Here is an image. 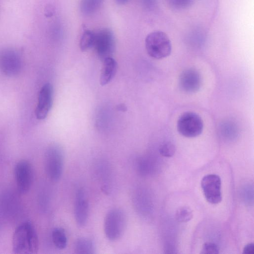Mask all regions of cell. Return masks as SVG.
Instances as JSON below:
<instances>
[{
	"label": "cell",
	"mask_w": 254,
	"mask_h": 254,
	"mask_svg": "<svg viewBox=\"0 0 254 254\" xmlns=\"http://www.w3.org/2000/svg\"><path fill=\"white\" fill-rule=\"evenodd\" d=\"M12 250L17 254H36L39 250V239L33 224L23 222L15 230L12 237Z\"/></svg>",
	"instance_id": "obj_1"
},
{
	"label": "cell",
	"mask_w": 254,
	"mask_h": 254,
	"mask_svg": "<svg viewBox=\"0 0 254 254\" xmlns=\"http://www.w3.org/2000/svg\"><path fill=\"white\" fill-rule=\"evenodd\" d=\"M147 54L155 59H162L168 57L172 51L171 41L163 31L156 30L148 34L145 40Z\"/></svg>",
	"instance_id": "obj_2"
},
{
	"label": "cell",
	"mask_w": 254,
	"mask_h": 254,
	"mask_svg": "<svg viewBox=\"0 0 254 254\" xmlns=\"http://www.w3.org/2000/svg\"><path fill=\"white\" fill-rule=\"evenodd\" d=\"M44 164L49 178L53 181L59 180L64 165V153L60 145L53 144L48 147L45 153Z\"/></svg>",
	"instance_id": "obj_3"
},
{
	"label": "cell",
	"mask_w": 254,
	"mask_h": 254,
	"mask_svg": "<svg viewBox=\"0 0 254 254\" xmlns=\"http://www.w3.org/2000/svg\"><path fill=\"white\" fill-rule=\"evenodd\" d=\"M127 223L125 212L119 208L110 210L105 217L104 231L107 238L110 241L119 239L123 234Z\"/></svg>",
	"instance_id": "obj_4"
},
{
	"label": "cell",
	"mask_w": 254,
	"mask_h": 254,
	"mask_svg": "<svg viewBox=\"0 0 254 254\" xmlns=\"http://www.w3.org/2000/svg\"><path fill=\"white\" fill-rule=\"evenodd\" d=\"M177 128L182 135L188 138L199 136L203 129V123L201 117L193 112H186L179 118Z\"/></svg>",
	"instance_id": "obj_5"
},
{
	"label": "cell",
	"mask_w": 254,
	"mask_h": 254,
	"mask_svg": "<svg viewBox=\"0 0 254 254\" xmlns=\"http://www.w3.org/2000/svg\"><path fill=\"white\" fill-rule=\"evenodd\" d=\"M22 68V60L18 52L12 49L0 51V71L8 76L18 74Z\"/></svg>",
	"instance_id": "obj_6"
},
{
	"label": "cell",
	"mask_w": 254,
	"mask_h": 254,
	"mask_svg": "<svg viewBox=\"0 0 254 254\" xmlns=\"http://www.w3.org/2000/svg\"><path fill=\"white\" fill-rule=\"evenodd\" d=\"M14 176L19 193H26L30 190L33 180V170L31 163L26 160L18 161L14 168Z\"/></svg>",
	"instance_id": "obj_7"
},
{
	"label": "cell",
	"mask_w": 254,
	"mask_h": 254,
	"mask_svg": "<svg viewBox=\"0 0 254 254\" xmlns=\"http://www.w3.org/2000/svg\"><path fill=\"white\" fill-rule=\"evenodd\" d=\"M201 187L208 202L215 204L221 201V180L218 175L208 174L204 176L201 181Z\"/></svg>",
	"instance_id": "obj_8"
},
{
	"label": "cell",
	"mask_w": 254,
	"mask_h": 254,
	"mask_svg": "<svg viewBox=\"0 0 254 254\" xmlns=\"http://www.w3.org/2000/svg\"><path fill=\"white\" fill-rule=\"evenodd\" d=\"M115 46L113 33L108 29H103L96 34L94 46L99 58L103 61L111 57Z\"/></svg>",
	"instance_id": "obj_9"
},
{
	"label": "cell",
	"mask_w": 254,
	"mask_h": 254,
	"mask_svg": "<svg viewBox=\"0 0 254 254\" xmlns=\"http://www.w3.org/2000/svg\"><path fill=\"white\" fill-rule=\"evenodd\" d=\"M53 87L50 83L45 84L38 96L35 115L38 120H44L48 116L53 104Z\"/></svg>",
	"instance_id": "obj_10"
},
{
	"label": "cell",
	"mask_w": 254,
	"mask_h": 254,
	"mask_svg": "<svg viewBox=\"0 0 254 254\" xmlns=\"http://www.w3.org/2000/svg\"><path fill=\"white\" fill-rule=\"evenodd\" d=\"M201 77L199 72L194 68L184 70L180 74L179 84L185 92L193 93L199 90L201 86Z\"/></svg>",
	"instance_id": "obj_11"
},
{
	"label": "cell",
	"mask_w": 254,
	"mask_h": 254,
	"mask_svg": "<svg viewBox=\"0 0 254 254\" xmlns=\"http://www.w3.org/2000/svg\"><path fill=\"white\" fill-rule=\"evenodd\" d=\"M89 214V204L84 191L80 189L75 194L74 215L77 225L83 227L86 223Z\"/></svg>",
	"instance_id": "obj_12"
},
{
	"label": "cell",
	"mask_w": 254,
	"mask_h": 254,
	"mask_svg": "<svg viewBox=\"0 0 254 254\" xmlns=\"http://www.w3.org/2000/svg\"><path fill=\"white\" fill-rule=\"evenodd\" d=\"M117 69V63L111 57L103 60V64L100 76V84L102 86L108 84L115 76Z\"/></svg>",
	"instance_id": "obj_13"
},
{
	"label": "cell",
	"mask_w": 254,
	"mask_h": 254,
	"mask_svg": "<svg viewBox=\"0 0 254 254\" xmlns=\"http://www.w3.org/2000/svg\"><path fill=\"white\" fill-rule=\"evenodd\" d=\"M74 250L76 254L95 253V248L93 241L86 238L77 239L74 243Z\"/></svg>",
	"instance_id": "obj_14"
},
{
	"label": "cell",
	"mask_w": 254,
	"mask_h": 254,
	"mask_svg": "<svg viewBox=\"0 0 254 254\" xmlns=\"http://www.w3.org/2000/svg\"><path fill=\"white\" fill-rule=\"evenodd\" d=\"M52 239L55 246L60 249H64L67 245V237L64 230L59 227L54 228L52 232Z\"/></svg>",
	"instance_id": "obj_15"
},
{
	"label": "cell",
	"mask_w": 254,
	"mask_h": 254,
	"mask_svg": "<svg viewBox=\"0 0 254 254\" xmlns=\"http://www.w3.org/2000/svg\"><path fill=\"white\" fill-rule=\"evenodd\" d=\"M103 0H81L80 9L84 15H89L93 14L101 6Z\"/></svg>",
	"instance_id": "obj_16"
},
{
	"label": "cell",
	"mask_w": 254,
	"mask_h": 254,
	"mask_svg": "<svg viewBox=\"0 0 254 254\" xmlns=\"http://www.w3.org/2000/svg\"><path fill=\"white\" fill-rule=\"evenodd\" d=\"M96 33L89 30H85L80 40L79 47L82 51H85L94 46Z\"/></svg>",
	"instance_id": "obj_17"
},
{
	"label": "cell",
	"mask_w": 254,
	"mask_h": 254,
	"mask_svg": "<svg viewBox=\"0 0 254 254\" xmlns=\"http://www.w3.org/2000/svg\"><path fill=\"white\" fill-rule=\"evenodd\" d=\"M175 217L179 222H187L192 219L193 212L189 207L182 206L177 210Z\"/></svg>",
	"instance_id": "obj_18"
},
{
	"label": "cell",
	"mask_w": 254,
	"mask_h": 254,
	"mask_svg": "<svg viewBox=\"0 0 254 254\" xmlns=\"http://www.w3.org/2000/svg\"><path fill=\"white\" fill-rule=\"evenodd\" d=\"M160 154L165 157H171L174 156L176 151L175 145L170 141L162 143L159 148Z\"/></svg>",
	"instance_id": "obj_19"
},
{
	"label": "cell",
	"mask_w": 254,
	"mask_h": 254,
	"mask_svg": "<svg viewBox=\"0 0 254 254\" xmlns=\"http://www.w3.org/2000/svg\"><path fill=\"white\" fill-rule=\"evenodd\" d=\"M170 7L175 9L186 8L193 2L194 0H167Z\"/></svg>",
	"instance_id": "obj_20"
},
{
	"label": "cell",
	"mask_w": 254,
	"mask_h": 254,
	"mask_svg": "<svg viewBox=\"0 0 254 254\" xmlns=\"http://www.w3.org/2000/svg\"><path fill=\"white\" fill-rule=\"evenodd\" d=\"M201 254H215L219 253V248L218 246L213 243H205L201 250Z\"/></svg>",
	"instance_id": "obj_21"
},
{
	"label": "cell",
	"mask_w": 254,
	"mask_h": 254,
	"mask_svg": "<svg viewBox=\"0 0 254 254\" xmlns=\"http://www.w3.org/2000/svg\"><path fill=\"white\" fill-rule=\"evenodd\" d=\"M221 131L225 135H235L237 131V128L234 124L226 122L221 126Z\"/></svg>",
	"instance_id": "obj_22"
},
{
	"label": "cell",
	"mask_w": 254,
	"mask_h": 254,
	"mask_svg": "<svg viewBox=\"0 0 254 254\" xmlns=\"http://www.w3.org/2000/svg\"><path fill=\"white\" fill-rule=\"evenodd\" d=\"M243 253L245 254H254V245L253 243H250L246 245L243 249Z\"/></svg>",
	"instance_id": "obj_23"
},
{
	"label": "cell",
	"mask_w": 254,
	"mask_h": 254,
	"mask_svg": "<svg viewBox=\"0 0 254 254\" xmlns=\"http://www.w3.org/2000/svg\"><path fill=\"white\" fill-rule=\"evenodd\" d=\"M156 0H142L143 5L148 9L153 7L156 3Z\"/></svg>",
	"instance_id": "obj_24"
},
{
	"label": "cell",
	"mask_w": 254,
	"mask_h": 254,
	"mask_svg": "<svg viewBox=\"0 0 254 254\" xmlns=\"http://www.w3.org/2000/svg\"><path fill=\"white\" fill-rule=\"evenodd\" d=\"M117 109L120 111L125 112L127 110V108L124 104H121L117 106Z\"/></svg>",
	"instance_id": "obj_25"
},
{
	"label": "cell",
	"mask_w": 254,
	"mask_h": 254,
	"mask_svg": "<svg viewBox=\"0 0 254 254\" xmlns=\"http://www.w3.org/2000/svg\"><path fill=\"white\" fill-rule=\"evenodd\" d=\"M116 2L120 4H124L126 3L129 0H115Z\"/></svg>",
	"instance_id": "obj_26"
}]
</instances>
